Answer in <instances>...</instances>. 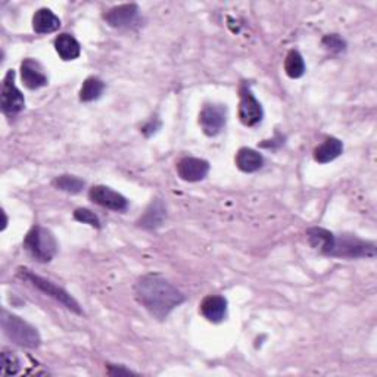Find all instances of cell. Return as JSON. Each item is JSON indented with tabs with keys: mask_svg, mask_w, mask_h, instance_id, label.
<instances>
[{
	"mask_svg": "<svg viewBox=\"0 0 377 377\" xmlns=\"http://www.w3.org/2000/svg\"><path fill=\"white\" fill-rule=\"evenodd\" d=\"M25 251L39 263H51L58 253V242L53 233L41 225H34L24 239Z\"/></svg>",
	"mask_w": 377,
	"mask_h": 377,
	"instance_id": "4",
	"label": "cell"
},
{
	"mask_svg": "<svg viewBox=\"0 0 377 377\" xmlns=\"http://www.w3.org/2000/svg\"><path fill=\"white\" fill-rule=\"evenodd\" d=\"M105 90V83L98 77H88L80 88V100L81 102H93L98 100Z\"/></svg>",
	"mask_w": 377,
	"mask_h": 377,
	"instance_id": "21",
	"label": "cell"
},
{
	"mask_svg": "<svg viewBox=\"0 0 377 377\" xmlns=\"http://www.w3.org/2000/svg\"><path fill=\"white\" fill-rule=\"evenodd\" d=\"M323 46L331 53H342L346 51V41L339 34H327L323 39Z\"/></svg>",
	"mask_w": 377,
	"mask_h": 377,
	"instance_id": "24",
	"label": "cell"
},
{
	"mask_svg": "<svg viewBox=\"0 0 377 377\" xmlns=\"http://www.w3.org/2000/svg\"><path fill=\"white\" fill-rule=\"evenodd\" d=\"M234 161H236L237 168L244 173H255L260 168H263V165H264L263 155L258 152V150L251 149V147L239 149Z\"/></svg>",
	"mask_w": 377,
	"mask_h": 377,
	"instance_id": "16",
	"label": "cell"
},
{
	"mask_svg": "<svg viewBox=\"0 0 377 377\" xmlns=\"http://www.w3.org/2000/svg\"><path fill=\"white\" fill-rule=\"evenodd\" d=\"M88 199L102 208L117 211V213H126L128 209L127 198L108 186H93L88 190Z\"/></svg>",
	"mask_w": 377,
	"mask_h": 377,
	"instance_id": "8",
	"label": "cell"
},
{
	"mask_svg": "<svg viewBox=\"0 0 377 377\" xmlns=\"http://www.w3.org/2000/svg\"><path fill=\"white\" fill-rule=\"evenodd\" d=\"M209 162L201 158L185 157L177 162L178 177L189 183H196L204 180L209 173Z\"/></svg>",
	"mask_w": 377,
	"mask_h": 377,
	"instance_id": "11",
	"label": "cell"
},
{
	"mask_svg": "<svg viewBox=\"0 0 377 377\" xmlns=\"http://www.w3.org/2000/svg\"><path fill=\"white\" fill-rule=\"evenodd\" d=\"M333 234L329 230H324V229H320V227H314V229H310L307 232V237H308V242L310 245L315 249L319 251L320 253L326 255L329 248H330V244H331V239H333Z\"/></svg>",
	"mask_w": 377,
	"mask_h": 377,
	"instance_id": "19",
	"label": "cell"
},
{
	"mask_svg": "<svg viewBox=\"0 0 377 377\" xmlns=\"http://www.w3.org/2000/svg\"><path fill=\"white\" fill-rule=\"evenodd\" d=\"M159 127H161V123L158 121L157 118H155V119L152 118V119H150V121L142 128V131H143L146 135H150V134H154Z\"/></svg>",
	"mask_w": 377,
	"mask_h": 377,
	"instance_id": "26",
	"label": "cell"
},
{
	"mask_svg": "<svg viewBox=\"0 0 377 377\" xmlns=\"http://www.w3.org/2000/svg\"><path fill=\"white\" fill-rule=\"evenodd\" d=\"M134 293L139 304L158 320H165L178 305H182L186 296L176 286L158 275H147L138 280Z\"/></svg>",
	"mask_w": 377,
	"mask_h": 377,
	"instance_id": "1",
	"label": "cell"
},
{
	"mask_svg": "<svg viewBox=\"0 0 377 377\" xmlns=\"http://www.w3.org/2000/svg\"><path fill=\"white\" fill-rule=\"evenodd\" d=\"M239 118H240V121H242V124H245L246 127L258 126L264 118V111H263L260 100L253 96L252 90L246 84L240 87Z\"/></svg>",
	"mask_w": 377,
	"mask_h": 377,
	"instance_id": "6",
	"label": "cell"
},
{
	"mask_svg": "<svg viewBox=\"0 0 377 377\" xmlns=\"http://www.w3.org/2000/svg\"><path fill=\"white\" fill-rule=\"evenodd\" d=\"M21 80L29 90H37L48 84V77L41 65L34 59H25L21 64Z\"/></svg>",
	"mask_w": 377,
	"mask_h": 377,
	"instance_id": "13",
	"label": "cell"
},
{
	"mask_svg": "<svg viewBox=\"0 0 377 377\" xmlns=\"http://www.w3.org/2000/svg\"><path fill=\"white\" fill-rule=\"evenodd\" d=\"M327 256L338 258H374L376 245L369 240H363L354 234H333Z\"/></svg>",
	"mask_w": 377,
	"mask_h": 377,
	"instance_id": "3",
	"label": "cell"
},
{
	"mask_svg": "<svg viewBox=\"0 0 377 377\" xmlns=\"http://www.w3.org/2000/svg\"><path fill=\"white\" fill-rule=\"evenodd\" d=\"M108 373L111 376H119V374H134L133 371L127 370V369H123V367H117V366H112V364H108Z\"/></svg>",
	"mask_w": 377,
	"mask_h": 377,
	"instance_id": "27",
	"label": "cell"
},
{
	"mask_svg": "<svg viewBox=\"0 0 377 377\" xmlns=\"http://www.w3.org/2000/svg\"><path fill=\"white\" fill-rule=\"evenodd\" d=\"M343 152V143L336 138L326 139L320 146L314 149V159L319 164L335 161Z\"/></svg>",
	"mask_w": 377,
	"mask_h": 377,
	"instance_id": "18",
	"label": "cell"
},
{
	"mask_svg": "<svg viewBox=\"0 0 377 377\" xmlns=\"http://www.w3.org/2000/svg\"><path fill=\"white\" fill-rule=\"evenodd\" d=\"M20 369H21V364H20L18 357L9 351H4L2 352V374L13 376L20 371Z\"/></svg>",
	"mask_w": 377,
	"mask_h": 377,
	"instance_id": "23",
	"label": "cell"
},
{
	"mask_svg": "<svg viewBox=\"0 0 377 377\" xmlns=\"http://www.w3.org/2000/svg\"><path fill=\"white\" fill-rule=\"evenodd\" d=\"M18 275L25 282H28L29 284L34 286V288H37L40 292L53 298L55 300H58L59 304H62L70 311H72L75 314H80V315L83 314V310L80 308V304L65 289H62L61 286H58V284H55L53 282H51L48 279L40 277V276L32 273V271L27 270V268H20Z\"/></svg>",
	"mask_w": 377,
	"mask_h": 377,
	"instance_id": "5",
	"label": "cell"
},
{
	"mask_svg": "<svg viewBox=\"0 0 377 377\" xmlns=\"http://www.w3.org/2000/svg\"><path fill=\"white\" fill-rule=\"evenodd\" d=\"M59 28H61V20L51 9L41 8L34 13L33 29L37 34H51L58 32Z\"/></svg>",
	"mask_w": 377,
	"mask_h": 377,
	"instance_id": "15",
	"label": "cell"
},
{
	"mask_svg": "<svg viewBox=\"0 0 377 377\" xmlns=\"http://www.w3.org/2000/svg\"><path fill=\"white\" fill-rule=\"evenodd\" d=\"M199 311L208 322L221 323L227 317V299L221 295H209L204 298Z\"/></svg>",
	"mask_w": 377,
	"mask_h": 377,
	"instance_id": "12",
	"label": "cell"
},
{
	"mask_svg": "<svg viewBox=\"0 0 377 377\" xmlns=\"http://www.w3.org/2000/svg\"><path fill=\"white\" fill-rule=\"evenodd\" d=\"M139 12L138 5L126 4L110 9L103 18L112 28H130L139 22Z\"/></svg>",
	"mask_w": 377,
	"mask_h": 377,
	"instance_id": "10",
	"label": "cell"
},
{
	"mask_svg": "<svg viewBox=\"0 0 377 377\" xmlns=\"http://www.w3.org/2000/svg\"><path fill=\"white\" fill-rule=\"evenodd\" d=\"M52 185L58 189V190H62V192H67V193H80L86 183H84V180L79 178V177H75V176H70V174H64V176H58Z\"/></svg>",
	"mask_w": 377,
	"mask_h": 377,
	"instance_id": "22",
	"label": "cell"
},
{
	"mask_svg": "<svg viewBox=\"0 0 377 377\" xmlns=\"http://www.w3.org/2000/svg\"><path fill=\"white\" fill-rule=\"evenodd\" d=\"M165 220H167V208L161 199H155L147 206L145 214L138 221V225L145 230H157L162 227Z\"/></svg>",
	"mask_w": 377,
	"mask_h": 377,
	"instance_id": "14",
	"label": "cell"
},
{
	"mask_svg": "<svg viewBox=\"0 0 377 377\" xmlns=\"http://www.w3.org/2000/svg\"><path fill=\"white\" fill-rule=\"evenodd\" d=\"M74 218L83 223V224H88L92 225V227H96V229H100V220L99 217L92 213L90 209H86V208H79L74 211Z\"/></svg>",
	"mask_w": 377,
	"mask_h": 377,
	"instance_id": "25",
	"label": "cell"
},
{
	"mask_svg": "<svg viewBox=\"0 0 377 377\" xmlns=\"http://www.w3.org/2000/svg\"><path fill=\"white\" fill-rule=\"evenodd\" d=\"M2 329L5 336L11 342L22 346V348L36 350L41 345V338L37 329L20 319L18 315L2 311Z\"/></svg>",
	"mask_w": 377,
	"mask_h": 377,
	"instance_id": "2",
	"label": "cell"
},
{
	"mask_svg": "<svg viewBox=\"0 0 377 377\" xmlns=\"http://www.w3.org/2000/svg\"><path fill=\"white\" fill-rule=\"evenodd\" d=\"M55 51L64 61H74L81 55V46L74 36L71 34H59L55 39Z\"/></svg>",
	"mask_w": 377,
	"mask_h": 377,
	"instance_id": "17",
	"label": "cell"
},
{
	"mask_svg": "<svg viewBox=\"0 0 377 377\" xmlns=\"http://www.w3.org/2000/svg\"><path fill=\"white\" fill-rule=\"evenodd\" d=\"M284 72L291 79H300L305 74V62L304 58L298 51L292 49L284 59Z\"/></svg>",
	"mask_w": 377,
	"mask_h": 377,
	"instance_id": "20",
	"label": "cell"
},
{
	"mask_svg": "<svg viewBox=\"0 0 377 377\" xmlns=\"http://www.w3.org/2000/svg\"><path fill=\"white\" fill-rule=\"evenodd\" d=\"M225 123H227V108L223 107V105H206L199 114V124L202 131L209 138L220 134L225 127Z\"/></svg>",
	"mask_w": 377,
	"mask_h": 377,
	"instance_id": "9",
	"label": "cell"
},
{
	"mask_svg": "<svg viewBox=\"0 0 377 377\" xmlns=\"http://www.w3.org/2000/svg\"><path fill=\"white\" fill-rule=\"evenodd\" d=\"M0 107H2V111L9 117L20 114L25 107L24 95L21 93V90L15 86V71L12 70L8 71L4 79Z\"/></svg>",
	"mask_w": 377,
	"mask_h": 377,
	"instance_id": "7",
	"label": "cell"
}]
</instances>
